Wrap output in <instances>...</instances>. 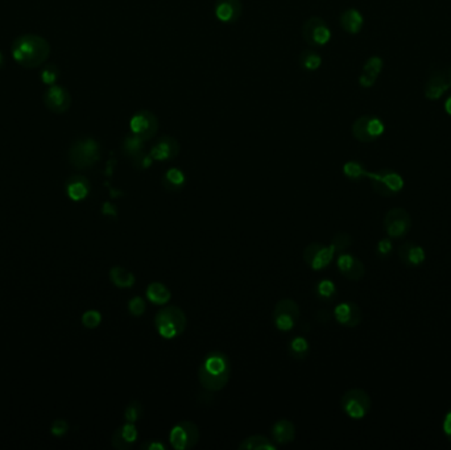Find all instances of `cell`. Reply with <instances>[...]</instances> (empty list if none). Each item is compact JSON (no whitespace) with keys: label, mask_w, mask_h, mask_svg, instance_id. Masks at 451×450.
I'll return each mask as SVG.
<instances>
[{"label":"cell","mask_w":451,"mask_h":450,"mask_svg":"<svg viewBox=\"0 0 451 450\" xmlns=\"http://www.w3.org/2000/svg\"><path fill=\"white\" fill-rule=\"evenodd\" d=\"M231 376L230 358L222 351L209 352L198 368V380L205 391L218 392L226 387Z\"/></svg>","instance_id":"1"},{"label":"cell","mask_w":451,"mask_h":450,"mask_svg":"<svg viewBox=\"0 0 451 450\" xmlns=\"http://www.w3.org/2000/svg\"><path fill=\"white\" fill-rule=\"evenodd\" d=\"M13 60L23 68L35 69L48 60L50 54L49 42L38 35L28 33L19 36L11 47Z\"/></svg>","instance_id":"2"},{"label":"cell","mask_w":451,"mask_h":450,"mask_svg":"<svg viewBox=\"0 0 451 450\" xmlns=\"http://www.w3.org/2000/svg\"><path fill=\"white\" fill-rule=\"evenodd\" d=\"M187 314L175 305L165 307L155 317L156 330L165 339H173L181 336L187 329Z\"/></svg>","instance_id":"3"},{"label":"cell","mask_w":451,"mask_h":450,"mask_svg":"<svg viewBox=\"0 0 451 450\" xmlns=\"http://www.w3.org/2000/svg\"><path fill=\"white\" fill-rule=\"evenodd\" d=\"M100 159V147L95 139H79L69 150V162L77 169H88Z\"/></svg>","instance_id":"4"},{"label":"cell","mask_w":451,"mask_h":450,"mask_svg":"<svg viewBox=\"0 0 451 450\" xmlns=\"http://www.w3.org/2000/svg\"><path fill=\"white\" fill-rule=\"evenodd\" d=\"M340 407L352 420H362L371 411L372 401L362 388H351L343 394Z\"/></svg>","instance_id":"5"},{"label":"cell","mask_w":451,"mask_h":450,"mask_svg":"<svg viewBox=\"0 0 451 450\" xmlns=\"http://www.w3.org/2000/svg\"><path fill=\"white\" fill-rule=\"evenodd\" d=\"M367 178L371 181L372 189L381 197H393L399 194L405 185L402 176L392 169L368 172Z\"/></svg>","instance_id":"6"},{"label":"cell","mask_w":451,"mask_h":450,"mask_svg":"<svg viewBox=\"0 0 451 450\" xmlns=\"http://www.w3.org/2000/svg\"><path fill=\"white\" fill-rule=\"evenodd\" d=\"M352 137L362 143H372L386 132L383 121L374 115L359 116L351 127Z\"/></svg>","instance_id":"7"},{"label":"cell","mask_w":451,"mask_h":450,"mask_svg":"<svg viewBox=\"0 0 451 450\" xmlns=\"http://www.w3.org/2000/svg\"><path fill=\"white\" fill-rule=\"evenodd\" d=\"M200 441V429L197 424L189 420L177 423L169 433V442L175 450H188L194 448Z\"/></svg>","instance_id":"8"},{"label":"cell","mask_w":451,"mask_h":450,"mask_svg":"<svg viewBox=\"0 0 451 450\" xmlns=\"http://www.w3.org/2000/svg\"><path fill=\"white\" fill-rule=\"evenodd\" d=\"M384 230L390 239L406 237L412 228V217L404 208H393L384 215Z\"/></svg>","instance_id":"9"},{"label":"cell","mask_w":451,"mask_h":450,"mask_svg":"<svg viewBox=\"0 0 451 450\" xmlns=\"http://www.w3.org/2000/svg\"><path fill=\"white\" fill-rule=\"evenodd\" d=\"M272 318L277 330L290 332L300 320V307L292 299H283L276 304Z\"/></svg>","instance_id":"10"},{"label":"cell","mask_w":451,"mask_h":450,"mask_svg":"<svg viewBox=\"0 0 451 450\" xmlns=\"http://www.w3.org/2000/svg\"><path fill=\"white\" fill-rule=\"evenodd\" d=\"M159 125H160L159 118L145 109L136 111L129 121L131 134L143 139L144 141H150V139L156 137L159 131Z\"/></svg>","instance_id":"11"},{"label":"cell","mask_w":451,"mask_h":450,"mask_svg":"<svg viewBox=\"0 0 451 450\" xmlns=\"http://www.w3.org/2000/svg\"><path fill=\"white\" fill-rule=\"evenodd\" d=\"M302 38L310 47H325L331 40V29L324 19L310 17L302 26Z\"/></svg>","instance_id":"12"},{"label":"cell","mask_w":451,"mask_h":450,"mask_svg":"<svg viewBox=\"0 0 451 450\" xmlns=\"http://www.w3.org/2000/svg\"><path fill=\"white\" fill-rule=\"evenodd\" d=\"M335 250L331 245L325 246L322 243H310L303 250V261L313 271H321L327 268L334 261Z\"/></svg>","instance_id":"13"},{"label":"cell","mask_w":451,"mask_h":450,"mask_svg":"<svg viewBox=\"0 0 451 450\" xmlns=\"http://www.w3.org/2000/svg\"><path fill=\"white\" fill-rule=\"evenodd\" d=\"M180 143L173 137L163 135L153 141L150 155L155 162H169L180 155Z\"/></svg>","instance_id":"14"},{"label":"cell","mask_w":451,"mask_h":450,"mask_svg":"<svg viewBox=\"0 0 451 450\" xmlns=\"http://www.w3.org/2000/svg\"><path fill=\"white\" fill-rule=\"evenodd\" d=\"M44 103L52 113L63 114L70 109L72 97L63 86L52 85L44 94Z\"/></svg>","instance_id":"15"},{"label":"cell","mask_w":451,"mask_h":450,"mask_svg":"<svg viewBox=\"0 0 451 450\" xmlns=\"http://www.w3.org/2000/svg\"><path fill=\"white\" fill-rule=\"evenodd\" d=\"M337 267H338L340 275L346 277L350 281H359L365 275L364 263L359 258H356L355 255L349 254V252L339 254Z\"/></svg>","instance_id":"16"},{"label":"cell","mask_w":451,"mask_h":450,"mask_svg":"<svg viewBox=\"0 0 451 450\" xmlns=\"http://www.w3.org/2000/svg\"><path fill=\"white\" fill-rule=\"evenodd\" d=\"M243 13L240 0H215L214 15L215 19L223 24L237 23Z\"/></svg>","instance_id":"17"},{"label":"cell","mask_w":451,"mask_h":450,"mask_svg":"<svg viewBox=\"0 0 451 450\" xmlns=\"http://www.w3.org/2000/svg\"><path fill=\"white\" fill-rule=\"evenodd\" d=\"M333 314L339 325L346 326V327H355L359 325L363 318L362 309L355 302L351 301H345L338 304L334 308Z\"/></svg>","instance_id":"18"},{"label":"cell","mask_w":451,"mask_h":450,"mask_svg":"<svg viewBox=\"0 0 451 450\" xmlns=\"http://www.w3.org/2000/svg\"><path fill=\"white\" fill-rule=\"evenodd\" d=\"M399 258L404 265L416 268L425 262L426 252L422 246L408 240L401 245L399 249Z\"/></svg>","instance_id":"19"},{"label":"cell","mask_w":451,"mask_h":450,"mask_svg":"<svg viewBox=\"0 0 451 450\" xmlns=\"http://www.w3.org/2000/svg\"><path fill=\"white\" fill-rule=\"evenodd\" d=\"M139 432L136 426L134 423H127L122 426H119L113 432L111 437V445L115 449L128 450L131 449L135 442L138 441Z\"/></svg>","instance_id":"20"},{"label":"cell","mask_w":451,"mask_h":450,"mask_svg":"<svg viewBox=\"0 0 451 450\" xmlns=\"http://www.w3.org/2000/svg\"><path fill=\"white\" fill-rule=\"evenodd\" d=\"M271 435L277 445H287L294 441L296 428L288 419H280L272 426Z\"/></svg>","instance_id":"21"},{"label":"cell","mask_w":451,"mask_h":450,"mask_svg":"<svg viewBox=\"0 0 451 450\" xmlns=\"http://www.w3.org/2000/svg\"><path fill=\"white\" fill-rule=\"evenodd\" d=\"M339 24L346 33L358 35L364 26L363 15L356 8H349L340 13Z\"/></svg>","instance_id":"22"},{"label":"cell","mask_w":451,"mask_h":450,"mask_svg":"<svg viewBox=\"0 0 451 450\" xmlns=\"http://www.w3.org/2000/svg\"><path fill=\"white\" fill-rule=\"evenodd\" d=\"M451 88L448 75H434L429 78L425 85L426 100H438Z\"/></svg>","instance_id":"23"},{"label":"cell","mask_w":451,"mask_h":450,"mask_svg":"<svg viewBox=\"0 0 451 450\" xmlns=\"http://www.w3.org/2000/svg\"><path fill=\"white\" fill-rule=\"evenodd\" d=\"M66 193L73 201H82L90 193V183L84 176H73L66 183Z\"/></svg>","instance_id":"24"},{"label":"cell","mask_w":451,"mask_h":450,"mask_svg":"<svg viewBox=\"0 0 451 450\" xmlns=\"http://www.w3.org/2000/svg\"><path fill=\"white\" fill-rule=\"evenodd\" d=\"M163 188L168 192H180L185 188L187 184V176L180 169V168H169L165 173H164L163 178Z\"/></svg>","instance_id":"25"},{"label":"cell","mask_w":451,"mask_h":450,"mask_svg":"<svg viewBox=\"0 0 451 450\" xmlns=\"http://www.w3.org/2000/svg\"><path fill=\"white\" fill-rule=\"evenodd\" d=\"M240 450H276L277 444L274 440L263 436V435H253L250 437L244 438L238 445Z\"/></svg>","instance_id":"26"},{"label":"cell","mask_w":451,"mask_h":450,"mask_svg":"<svg viewBox=\"0 0 451 450\" xmlns=\"http://www.w3.org/2000/svg\"><path fill=\"white\" fill-rule=\"evenodd\" d=\"M145 295H147V299L155 305H165L172 299L171 290L165 287L163 283H159V281L150 283V286L147 287Z\"/></svg>","instance_id":"27"},{"label":"cell","mask_w":451,"mask_h":450,"mask_svg":"<svg viewBox=\"0 0 451 450\" xmlns=\"http://www.w3.org/2000/svg\"><path fill=\"white\" fill-rule=\"evenodd\" d=\"M289 355L293 359L303 361L308 358L310 352V343L309 341L302 336H296L289 341L288 343Z\"/></svg>","instance_id":"28"},{"label":"cell","mask_w":451,"mask_h":450,"mask_svg":"<svg viewBox=\"0 0 451 450\" xmlns=\"http://www.w3.org/2000/svg\"><path fill=\"white\" fill-rule=\"evenodd\" d=\"M110 279L113 286L119 288H131L135 286L136 279L135 275L127 271L123 267H113L110 270Z\"/></svg>","instance_id":"29"},{"label":"cell","mask_w":451,"mask_h":450,"mask_svg":"<svg viewBox=\"0 0 451 450\" xmlns=\"http://www.w3.org/2000/svg\"><path fill=\"white\" fill-rule=\"evenodd\" d=\"M122 150L125 156L132 160L134 157H136L141 152L145 150V141L134 134H129L123 140Z\"/></svg>","instance_id":"30"},{"label":"cell","mask_w":451,"mask_h":450,"mask_svg":"<svg viewBox=\"0 0 451 450\" xmlns=\"http://www.w3.org/2000/svg\"><path fill=\"white\" fill-rule=\"evenodd\" d=\"M299 63H300V66L303 70H306V72H315L322 65V57L315 50H303L301 53L300 57H299Z\"/></svg>","instance_id":"31"},{"label":"cell","mask_w":451,"mask_h":450,"mask_svg":"<svg viewBox=\"0 0 451 450\" xmlns=\"http://www.w3.org/2000/svg\"><path fill=\"white\" fill-rule=\"evenodd\" d=\"M315 293H317L318 299H321L325 302H330L337 297V286L331 280L324 279L317 284Z\"/></svg>","instance_id":"32"},{"label":"cell","mask_w":451,"mask_h":450,"mask_svg":"<svg viewBox=\"0 0 451 450\" xmlns=\"http://www.w3.org/2000/svg\"><path fill=\"white\" fill-rule=\"evenodd\" d=\"M343 173L352 181H358L362 178H367L368 171L364 168L363 164L351 160L343 165Z\"/></svg>","instance_id":"33"},{"label":"cell","mask_w":451,"mask_h":450,"mask_svg":"<svg viewBox=\"0 0 451 450\" xmlns=\"http://www.w3.org/2000/svg\"><path fill=\"white\" fill-rule=\"evenodd\" d=\"M143 413H144V407L143 404L139 401H132L131 403H128V405L125 407V419L127 423H136L139 421L141 417H143Z\"/></svg>","instance_id":"34"},{"label":"cell","mask_w":451,"mask_h":450,"mask_svg":"<svg viewBox=\"0 0 451 450\" xmlns=\"http://www.w3.org/2000/svg\"><path fill=\"white\" fill-rule=\"evenodd\" d=\"M330 245L334 247L335 254L339 255V254L345 252L347 249H350L351 245H352V237L347 233H338V234L334 235Z\"/></svg>","instance_id":"35"},{"label":"cell","mask_w":451,"mask_h":450,"mask_svg":"<svg viewBox=\"0 0 451 450\" xmlns=\"http://www.w3.org/2000/svg\"><path fill=\"white\" fill-rule=\"evenodd\" d=\"M383 68H384V61H383V59L379 57V56H372V57H370V59L365 61V63H364L363 72L364 73H368V75L379 77V75H380L381 70H383Z\"/></svg>","instance_id":"36"},{"label":"cell","mask_w":451,"mask_h":450,"mask_svg":"<svg viewBox=\"0 0 451 450\" xmlns=\"http://www.w3.org/2000/svg\"><path fill=\"white\" fill-rule=\"evenodd\" d=\"M393 250V245L392 240L389 238H384L381 240H379V243L376 245V256L380 258L381 261L388 259Z\"/></svg>","instance_id":"37"},{"label":"cell","mask_w":451,"mask_h":450,"mask_svg":"<svg viewBox=\"0 0 451 450\" xmlns=\"http://www.w3.org/2000/svg\"><path fill=\"white\" fill-rule=\"evenodd\" d=\"M145 309H147L145 301L140 296H135L128 301V312L135 317H141L145 312Z\"/></svg>","instance_id":"38"},{"label":"cell","mask_w":451,"mask_h":450,"mask_svg":"<svg viewBox=\"0 0 451 450\" xmlns=\"http://www.w3.org/2000/svg\"><path fill=\"white\" fill-rule=\"evenodd\" d=\"M102 323V316L98 311H88L82 316V324L88 329H95Z\"/></svg>","instance_id":"39"},{"label":"cell","mask_w":451,"mask_h":450,"mask_svg":"<svg viewBox=\"0 0 451 450\" xmlns=\"http://www.w3.org/2000/svg\"><path fill=\"white\" fill-rule=\"evenodd\" d=\"M153 163V159L150 155V152H141L136 157L132 159V165L134 168H136L138 171H145L150 168V165Z\"/></svg>","instance_id":"40"},{"label":"cell","mask_w":451,"mask_h":450,"mask_svg":"<svg viewBox=\"0 0 451 450\" xmlns=\"http://www.w3.org/2000/svg\"><path fill=\"white\" fill-rule=\"evenodd\" d=\"M58 75H60L58 69H57L54 65H49V66L44 68L42 75H41V79H42V82H44L45 85H49V86H52V85H54L56 79L58 78Z\"/></svg>","instance_id":"41"},{"label":"cell","mask_w":451,"mask_h":450,"mask_svg":"<svg viewBox=\"0 0 451 450\" xmlns=\"http://www.w3.org/2000/svg\"><path fill=\"white\" fill-rule=\"evenodd\" d=\"M69 430V424L63 420V419H58L56 420L53 424H52V428H50V432L57 436V437H61L63 436L66 432Z\"/></svg>","instance_id":"42"},{"label":"cell","mask_w":451,"mask_h":450,"mask_svg":"<svg viewBox=\"0 0 451 450\" xmlns=\"http://www.w3.org/2000/svg\"><path fill=\"white\" fill-rule=\"evenodd\" d=\"M140 450H166V445L160 440H145L140 444Z\"/></svg>","instance_id":"43"},{"label":"cell","mask_w":451,"mask_h":450,"mask_svg":"<svg viewBox=\"0 0 451 450\" xmlns=\"http://www.w3.org/2000/svg\"><path fill=\"white\" fill-rule=\"evenodd\" d=\"M377 81V77L376 75H368V73H364L363 75L359 77V84L361 86L364 88H372Z\"/></svg>","instance_id":"44"},{"label":"cell","mask_w":451,"mask_h":450,"mask_svg":"<svg viewBox=\"0 0 451 450\" xmlns=\"http://www.w3.org/2000/svg\"><path fill=\"white\" fill-rule=\"evenodd\" d=\"M442 429H443V435L446 440L451 444V408L445 414L443 423H442Z\"/></svg>","instance_id":"45"},{"label":"cell","mask_w":451,"mask_h":450,"mask_svg":"<svg viewBox=\"0 0 451 450\" xmlns=\"http://www.w3.org/2000/svg\"><path fill=\"white\" fill-rule=\"evenodd\" d=\"M445 111L449 114L451 116V95L448 98V100H446V102H445Z\"/></svg>","instance_id":"46"},{"label":"cell","mask_w":451,"mask_h":450,"mask_svg":"<svg viewBox=\"0 0 451 450\" xmlns=\"http://www.w3.org/2000/svg\"><path fill=\"white\" fill-rule=\"evenodd\" d=\"M448 78H449V81H450L451 84V66L449 68V70H448Z\"/></svg>","instance_id":"47"},{"label":"cell","mask_w":451,"mask_h":450,"mask_svg":"<svg viewBox=\"0 0 451 450\" xmlns=\"http://www.w3.org/2000/svg\"><path fill=\"white\" fill-rule=\"evenodd\" d=\"M3 63H4V59H3V56H1V53H0V66L3 65Z\"/></svg>","instance_id":"48"}]
</instances>
